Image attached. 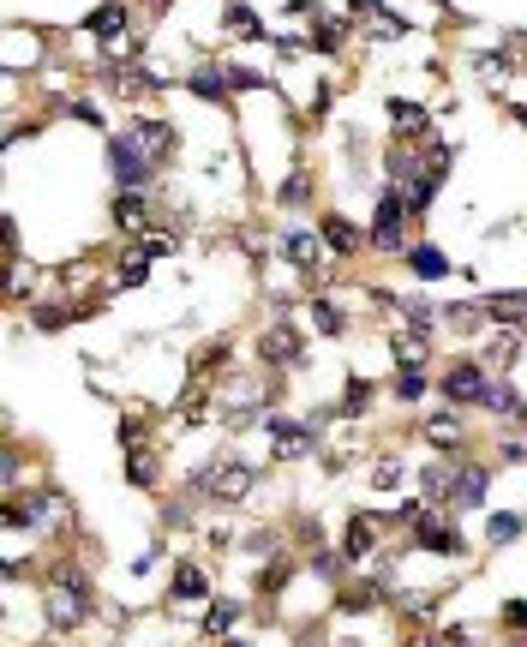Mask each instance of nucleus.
Masks as SVG:
<instances>
[{"label":"nucleus","instance_id":"1","mask_svg":"<svg viewBox=\"0 0 527 647\" xmlns=\"http://www.w3.org/2000/svg\"><path fill=\"white\" fill-rule=\"evenodd\" d=\"M42 618H48V630H78L84 618H90V582H84V570L78 564H60L54 570V582L42 588Z\"/></svg>","mask_w":527,"mask_h":647},{"label":"nucleus","instance_id":"2","mask_svg":"<svg viewBox=\"0 0 527 647\" xmlns=\"http://www.w3.org/2000/svg\"><path fill=\"white\" fill-rule=\"evenodd\" d=\"M252 486H258V468L252 462H204L192 474V492H210L216 504H240Z\"/></svg>","mask_w":527,"mask_h":647},{"label":"nucleus","instance_id":"3","mask_svg":"<svg viewBox=\"0 0 527 647\" xmlns=\"http://www.w3.org/2000/svg\"><path fill=\"white\" fill-rule=\"evenodd\" d=\"M414 210H408V192L402 186H384L378 192V210H372V228H366V246H378V252H402L408 240H402V222H408Z\"/></svg>","mask_w":527,"mask_h":647},{"label":"nucleus","instance_id":"4","mask_svg":"<svg viewBox=\"0 0 527 647\" xmlns=\"http://www.w3.org/2000/svg\"><path fill=\"white\" fill-rule=\"evenodd\" d=\"M108 168H114V186H120V192H150L156 162H150L126 132H114V138H108Z\"/></svg>","mask_w":527,"mask_h":647},{"label":"nucleus","instance_id":"5","mask_svg":"<svg viewBox=\"0 0 527 647\" xmlns=\"http://www.w3.org/2000/svg\"><path fill=\"white\" fill-rule=\"evenodd\" d=\"M438 390H444L456 408H486V396H492V372H486L480 360H456V366L438 378Z\"/></svg>","mask_w":527,"mask_h":647},{"label":"nucleus","instance_id":"6","mask_svg":"<svg viewBox=\"0 0 527 647\" xmlns=\"http://www.w3.org/2000/svg\"><path fill=\"white\" fill-rule=\"evenodd\" d=\"M6 528H36V534H54V528H66V498H54V492H36L24 510H18V504L6 510Z\"/></svg>","mask_w":527,"mask_h":647},{"label":"nucleus","instance_id":"7","mask_svg":"<svg viewBox=\"0 0 527 647\" xmlns=\"http://www.w3.org/2000/svg\"><path fill=\"white\" fill-rule=\"evenodd\" d=\"M264 432H270V456L276 462H288V456H306L312 450V420H276V414H264Z\"/></svg>","mask_w":527,"mask_h":647},{"label":"nucleus","instance_id":"8","mask_svg":"<svg viewBox=\"0 0 527 647\" xmlns=\"http://www.w3.org/2000/svg\"><path fill=\"white\" fill-rule=\"evenodd\" d=\"M414 540L426 546V552H444V558H462V534L438 516V510H420L414 516Z\"/></svg>","mask_w":527,"mask_h":647},{"label":"nucleus","instance_id":"9","mask_svg":"<svg viewBox=\"0 0 527 647\" xmlns=\"http://www.w3.org/2000/svg\"><path fill=\"white\" fill-rule=\"evenodd\" d=\"M126 138H132V144H138L156 168L174 156V126H168V120H132V126H126Z\"/></svg>","mask_w":527,"mask_h":647},{"label":"nucleus","instance_id":"10","mask_svg":"<svg viewBox=\"0 0 527 647\" xmlns=\"http://www.w3.org/2000/svg\"><path fill=\"white\" fill-rule=\"evenodd\" d=\"M282 258L294 270H318L324 264V234L318 228H282Z\"/></svg>","mask_w":527,"mask_h":647},{"label":"nucleus","instance_id":"11","mask_svg":"<svg viewBox=\"0 0 527 647\" xmlns=\"http://www.w3.org/2000/svg\"><path fill=\"white\" fill-rule=\"evenodd\" d=\"M114 228L132 234V240L150 234V204H144V192H120V198H114Z\"/></svg>","mask_w":527,"mask_h":647},{"label":"nucleus","instance_id":"12","mask_svg":"<svg viewBox=\"0 0 527 647\" xmlns=\"http://www.w3.org/2000/svg\"><path fill=\"white\" fill-rule=\"evenodd\" d=\"M318 234H324V252H336V258H354V252L366 246V234H360L348 216H324V222H318Z\"/></svg>","mask_w":527,"mask_h":647},{"label":"nucleus","instance_id":"13","mask_svg":"<svg viewBox=\"0 0 527 647\" xmlns=\"http://www.w3.org/2000/svg\"><path fill=\"white\" fill-rule=\"evenodd\" d=\"M258 354H264V366H294V360H300V336H294V324H270V330H264V342H258Z\"/></svg>","mask_w":527,"mask_h":647},{"label":"nucleus","instance_id":"14","mask_svg":"<svg viewBox=\"0 0 527 647\" xmlns=\"http://www.w3.org/2000/svg\"><path fill=\"white\" fill-rule=\"evenodd\" d=\"M426 444H432V450H462V444H468V426L456 420V408L426 414Z\"/></svg>","mask_w":527,"mask_h":647},{"label":"nucleus","instance_id":"15","mask_svg":"<svg viewBox=\"0 0 527 647\" xmlns=\"http://www.w3.org/2000/svg\"><path fill=\"white\" fill-rule=\"evenodd\" d=\"M222 24H228L234 42H264V18H258L246 0H228V6H222Z\"/></svg>","mask_w":527,"mask_h":647},{"label":"nucleus","instance_id":"16","mask_svg":"<svg viewBox=\"0 0 527 647\" xmlns=\"http://www.w3.org/2000/svg\"><path fill=\"white\" fill-rule=\"evenodd\" d=\"M486 492H492V468H486V462H474V468L456 474V504H462V510H480Z\"/></svg>","mask_w":527,"mask_h":647},{"label":"nucleus","instance_id":"17","mask_svg":"<svg viewBox=\"0 0 527 647\" xmlns=\"http://www.w3.org/2000/svg\"><path fill=\"white\" fill-rule=\"evenodd\" d=\"M84 30H90L96 42H120V36H126V6H120V0H108V6H96V12L84 18Z\"/></svg>","mask_w":527,"mask_h":647},{"label":"nucleus","instance_id":"18","mask_svg":"<svg viewBox=\"0 0 527 647\" xmlns=\"http://www.w3.org/2000/svg\"><path fill=\"white\" fill-rule=\"evenodd\" d=\"M186 90H192L198 102H228V96H234V84H228L222 66H198V72L186 78Z\"/></svg>","mask_w":527,"mask_h":647},{"label":"nucleus","instance_id":"19","mask_svg":"<svg viewBox=\"0 0 527 647\" xmlns=\"http://www.w3.org/2000/svg\"><path fill=\"white\" fill-rule=\"evenodd\" d=\"M486 306V318H498L504 330H522L527 324V288H516V294H492V300H480Z\"/></svg>","mask_w":527,"mask_h":647},{"label":"nucleus","instance_id":"20","mask_svg":"<svg viewBox=\"0 0 527 647\" xmlns=\"http://www.w3.org/2000/svg\"><path fill=\"white\" fill-rule=\"evenodd\" d=\"M408 270H414L420 282H444V276H450V258H444L438 246H408Z\"/></svg>","mask_w":527,"mask_h":647},{"label":"nucleus","instance_id":"21","mask_svg":"<svg viewBox=\"0 0 527 647\" xmlns=\"http://www.w3.org/2000/svg\"><path fill=\"white\" fill-rule=\"evenodd\" d=\"M240 618H246V606H240V600H228V594H222V600H210V618H204V630H210V636H222V642H228V636H234V624H240Z\"/></svg>","mask_w":527,"mask_h":647},{"label":"nucleus","instance_id":"22","mask_svg":"<svg viewBox=\"0 0 527 647\" xmlns=\"http://www.w3.org/2000/svg\"><path fill=\"white\" fill-rule=\"evenodd\" d=\"M456 474H462V468H420L426 498H432V504H456Z\"/></svg>","mask_w":527,"mask_h":647},{"label":"nucleus","instance_id":"23","mask_svg":"<svg viewBox=\"0 0 527 647\" xmlns=\"http://www.w3.org/2000/svg\"><path fill=\"white\" fill-rule=\"evenodd\" d=\"M522 528H527L522 510H492V522H486V540H492V546H510V540H522Z\"/></svg>","mask_w":527,"mask_h":647},{"label":"nucleus","instance_id":"24","mask_svg":"<svg viewBox=\"0 0 527 647\" xmlns=\"http://www.w3.org/2000/svg\"><path fill=\"white\" fill-rule=\"evenodd\" d=\"M426 348H432V336L402 330V336H396V360H402V372H420V366H426Z\"/></svg>","mask_w":527,"mask_h":647},{"label":"nucleus","instance_id":"25","mask_svg":"<svg viewBox=\"0 0 527 647\" xmlns=\"http://www.w3.org/2000/svg\"><path fill=\"white\" fill-rule=\"evenodd\" d=\"M366 36H378V42H402V36H408V18H396L390 6H378V12L366 18Z\"/></svg>","mask_w":527,"mask_h":647},{"label":"nucleus","instance_id":"26","mask_svg":"<svg viewBox=\"0 0 527 647\" xmlns=\"http://www.w3.org/2000/svg\"><path fill=\"white\" fill-rule=\"evenodd\" d=\"M342 42H348V18H318V24H312V48H318V54H336Z\"/></svg>","mask_w":527,"mask_h":647},{"label":"nucleus","instance_id":"27","mask_svg":"<svg viewBox=\"0 0 527 647\" xmlns=\"http://www.w3.org/2000/svg\"><path fill=\"white\" fill-rule=\"evenodd\" d=\"M312 330L318 336H348V312L330 306V300H312Z\"/></svg>","mask_w":527,"mask_h":647},{"label":"nucleus","instance_id":"28","mask_svg":"<svg viewBox=\"0 0 527 647\" xmlns=\"http://www.w3.org/2000/svg\"><path fill=\"white\" fill-rule=\"evenodd\" d=\"M114 282H120V288H144V282H150V252H126L120 270H114Z\"/></svg>","mask_w":527,"mask_h":647},{"label":"nucleus","instance_id":"29","mask_svg":"<svg viewBox=\"0 0 527 647\" xmlns=\"http://www.w3.org/2000/svg\"><path fill=\"white\" fill-rule=\"evenodd\" d=\"M342 552L360 564V558H372V516H354L348 522V540H342Z\"/></svg>","mask_w":527,"mask_h":647},{"label":"nucleus","instance_id":"30","mask_svg":"<svg viewBox=\"0 0 527 647\" xmlns=\"http://www.w3.org/2000/svg\"><path fill=\"white\" fill-rule=\"evenodd\" d=\"M114 84H120L126 96H138V90H162V78H156L150 66H120V72H114Z\"/></svg>","mask_w":527,"mask_h":647},{"label":"nucleus","instance_id":"31","mask_svg":"<svg viewBox=\"0 0 527 647\" xmlns=\"http://www.w3.org/2000/svg\"><path fill=\"white\" fill-rule=\"evenodd\" d=\"M210 594V582H204V570H192V564H180L174 570V600H204Z\"/></svg>","mask_w":527,"mask_h":647},{"label":"nucleus","instance_id":"32","mask_svg":"<svg viewBox=\"0 0 527 647\" xmlns=\"http://www.w3.org/2000/svg\"><path fill=\"white\" fill-rule=\"evenodd\" d=\"M486 408H492V414H522V396H516V384H510V378H492V396H486Z\"/></svg>","mask_w":527,"mask_h":647},{"label":"nucleus","instance_id":"33","mask_svg":"<svg viewBox=\"0 0 527 647\" xmlns=\"http://www.w3.org/2000/svg\"><path fill=\"white\" fill-rule=\"evenodd\" d=\"M390 120H396V126H420V132H432V120H426V108H420V102H390Z\"/></svg>","mask_w":527,"mask_h":647},{"label":"nucleus","instance_id":"34","mask_svg":"<svg viewBox=\"0 0 527 647\" xmlns=\"http://www.w3.org/2000/svg\"><path fill=\"white\" fill-rule=\"evenodd\" d=\"M366 402H372V384H366V378H354V384H348V396H342V414H348V420H360V414H366Z\"/></svg>","mask_w":527,"mask_h":647},{"label":"nucleus","instance_id":"35","mask_svg":"<svg viewBox=\"0 0 527 647\" xmlns=\"http://www.w3.org/2000/svg\"><path fill=\"white\" fill-rule=\"evenodd\" d=\"M426 384H432V378H426V366H420V372H402V378H396V396H402V402H420V396H426Z\"/></svg>","mask_w":527,"mask_h":647},{"label":"nucleus","instance_id":"36","mask_svg":"<svg viewBox=\"0 0 527 647\" xmlns=\"http://www.w3.org/2000/svg\"><path fill=\"white\" fill-rule=\"evenodd\" d=\"M222 72H228V84H234V90H264V72H252V66H234V60H228Z\"/></svg>","mask_w":527,"mask_h":647},{"label":"nucleus","instance_id":"37","mask_svg":"<svg viewBox=\"0 0 527 647\" xmlns=\"http://www.w3.org/2000/svg\"><path fill=\"white\" fill-rule=\"evenodd\" d=\"M30 318H36V330H66V318H72V306H36Z\"/></svg>","mask_w":527,"mask_h":647},{"label":"nucleus","instance_id":"38","mask_svg":"<svg viewBox=\"0 0 527 647\" xmlns=\"http://www.w3.org/2000/svg\"><path fill=\"white\" fill-rule=\"evenodd\" d=\"M126 480L150 492V486H156V462H150V456H132V462H126Z\"/></svg>","mask_w":527,"mask_h":647},{"label":"nucleus","instance_id":"39","mask_svg":"<svg viewBox=\"0 0 527 647\" xmlns=\"http://www.w3.org/2000/svg\"><path fill=\"white\" fill-rule=\"evenodd\" d=\"M402 486V462H378L372 468V492H396Z\"/></svg>","mask_w":527,"mask_h":647},{"label":"nucleus","instance_id":"40","mask_svg":"<svg viewBox=\"0 0 527 647\" xmlns=\"http://www.w3.org/2000/svg\"><path fill=\"white\" fill-rule=\"evenodd\" d=\"M342 564H348V552H318V558H312V576L336 582V576H342Z\"/></svg>","mask_w":527,"mask_h":647},{"label":"nucleus","instance_id":"41","mask_svg":"<svg viewBox=\"0 0 527 647\" xmlns=\"http://www.w3.org/2000/svg\"><path fill=\"white\" fill-rule=\"evenodd\" d=\"M402 612H408L414 624H432V618H438V600H420V594H402Z\"/></svg>","mask_w":527,"mask_h":647},{"label":"nucleus","instance_id":"42","mask_svg":"<svg viewBox=\"0 0 527 647\" xmlns=\"http://www.w3.org/2000/svg\"><path fill=\"white\" fill-rule=\"evenodd\" d=\"M66 114H72V120H84V126H102V108H96L90 96H72V102H66Z\"/></svg>","mask_w":527,"mask_h":647},{"label":"nucleus","instance_id":"43","mask_svg":"<svg viewBox=\"0 0 527 647\" xmlns=\"http://www.w3.org/2000/svg\"><path fill=\"white\" fill-rule=\"evenodd\" d=\"M444 318H450L456 330H480V318H486V306H450Z\"/></svg>","mask_w":527,"mask_h":647},{"label":"nucleus","instance_id":"44","mask_svg":"<svg viewBox=\"0 0 527 647\" xmlns=\"http://www.w3.org/2000/svg\"><path fill=\"white\" fill-rule=\"evenodd\" d=\"M306 192H312V186H306V174H288L276 198H282V204H306Z\"/></svg>","mask_w":527,"mask_h":647},{"label":"nucleus","instance_id":"45","mask_svg":"<svg viewBox=\"0 0 527 647\" xmlns=\"http://www.w3.org/2000/svg\"><path fill=\"white\" fill-rule=\"evenodd\" d=\"M288 576H294V570H288V558H276V570H264V582H258V588H264V594H276Z\"/></svg>","mask_w":527,"mask_h":647},{"label":"nucleus","instance_id":"46","mask_svg":"<svg viewBox=\"0 0 527 647\" xmlns=\"http://www.w3.org/2000/svg\"><path fill=\"white\" fill-rule=\"evenodd\" d=\"M504 624H510V630H527V600H510V606H504Z\"/></svg>","mask_w":527,"mask_h":647},{"label":"nucleus","instance_id":"47","mask_svg":"<svg viewBox=\"0 0 527 647\" xmlns=\"http://www.w3.org/2000/svg\"><path fill=\"white\" fill-rule=\"evenodd\" d=\"M498 456H504V462H527V444H522V438H504V444H498Z\"/></svg>","mask_w":527,"mask_h":647},{"label":"nucleus","instance_id":"48","mask_svg":"<svg viewBox=\"0 0 527 647\" xmlns=\"http://www.w3.org/2000/svg\"><path fill=\"white\" fill-rule=\"evenodd\" d=\"M144 252H150V258H168V252H174V240H162V234H144Z\"/></svg>","mask_w":527,"mask_h":647},{"label":"nucleus","instance_id":"49","mask_svg":"<svg viewBox=\"0 0 527 647\" xmlns=\"http://www.w3.org/2000/svg\"><path fill=\"white\" fill-rule=\"evenodd\" d=\"M408 647H444V642H432V636H426V642H408Z\"/></svg>","mask_w":527,"mask_h":647},{"label":"nucleus","instance_id":"50","mask_svg":"<svg viewBox=\"0 0 527 647\" xmlns=\"http://www.w3.org/2000/svg\"><path fill=\"white\" fill-rule=\"evenodd\" d=\"M228 647H252V642H234V636H228Z\"/></svg>","mask_w":527,"mask_h":647},{"label":"nucleus","instance_id":"51","mask_svg":"<svg viewBox=\"0 0 527 647\" xmlns=\"http://www.w3.org/2000/svg\"><path fill=\"white\" fill-rule=\"evenodd\" d=\"M516 420H522V426H527V402H522V414H516Z\"/></svg>","mask_w":527,"mask_h":647}]
</instances>
